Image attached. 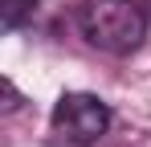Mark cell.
Segmentation results:
<instances>
[{
  "label": "cell",
  "instance_id": "cell-1",
  "mask_svg": "<svg viewBox=\"0 0 151 147\" xmlns=\"http://www.w3.org/2000/svg\"><path fill=\"white\" fill-rule=\"evenodd\" d=\"M78 29L94 49L123 57L147 37V12L135 0H86L78 8Z\"/></svg>",
  "mask_w": 151,
  "mask_h": 147
},
{
  "label": "cell",
  "instance_id": "cell-4",
  "mask_svg": "<svg viewBox=\"0 0 151 147\" xmlns=\"http://www.w3.org/2000/svg\"><path fill=\"white\" fill-rule=\"evenodd\" d=\"M4 98H8L4 110H17V106H21V98H17V90H12V82H4Z\"/></svg>",
  "mask_w": 151,
  "mask_h": 147
},
{
  "label": "cell",
  "instance_id": "cell-2",
  "mask_svg": "<svg viewBox=\"0 0 151 147\" xmlns=\"http://www.w3.org/2000/svg\"><path fill=\"white\" fill-rule=\"evenodd\" d=\"M110 127V110L98 94H61L53 106V131L70 143H98Z\"/></svg>",
  "mask_w": 151,
  "mask_h": 147
},
{
  "label": "cell",
  "instance_id": "cell-5",
  "mask_svg": "<svg viewBox=\"0 0 151 147\" xmlns=\"http://www.w3.org/2000/svg\"><path fill=\"white\" fill-rule=\"evenodd\" d=\"M143 12H147V21H151V0H143Z\"/></svg>",
  "mask_w": 151,
  "mask_h": 147
},
{
  "label": "cell",
  "instance_id": "cell-3",
  "mask_svg": "<svg viewBox=\"0 0 151 147\" xmlns=\"http://www.w3.org/2000/svg\"><path fill=\"white\" fill-rule=\"evenodd\" d=\"M37 0H0V24L4 29H21L25 21H33Z\"/></svg>",
  "mask_w": 151,
  "mask_h": 147
}]
</instances>
